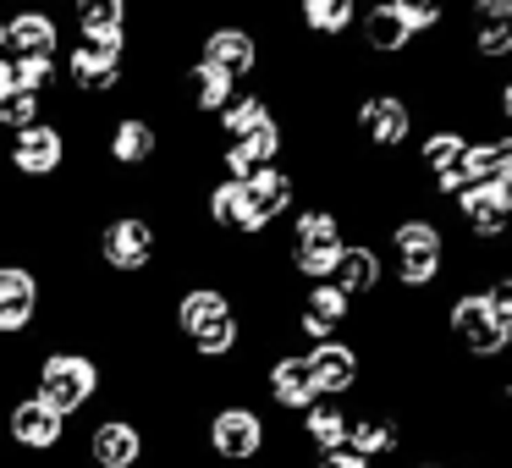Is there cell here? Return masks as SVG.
Instances as JSON below:
<instances>
[{
    "mask_svg": "<svg viewBox=\"0 0 512 468\" xmlns=\"http://www.w3.org/2000/svg\"><path fill=\"white\" fill-rule=\"evenodd\" d=\"M0 50H6V12H0Z\"/></svg>",
    "mask_w": 512,
    "mask_h": 468,
    "instance_id": "cell-31",
    "label": "cell"
},
{
    "mask_svg": "<svg viewBox=\"0 0 512 468\" xmlns=\"http://www.w3.org/2000/svg\"><path fill=\"white\" fill-rule=\"evenodd\" d=\"M204 386L210 397L199 402V452L215 468H265V457L276 452V419L243 386H221V380Z\"/></svg>",
    "mask_w": 512,
    "mask_h": 468,
    "instance_id": "cell-2",
    "label": "cell"
},
{
    "mask_svg": "<svg viewBox=\"0 0 512 468\" xmlns=\"http://www.w3.org/2000/svg\"><path fill=\"white\" fill-rule=\"evenodd\" d=\"M331 287L342 292L353 309L386 298V254H380L375 232H347L342 254H336V265H331Z\"/></svg>",
    "mask_w": 512,
    "mask_h": 468,
    "instance_id": "cell-18",
    "label": "cell"
},
{
    "mask_svg": "<svg viewBox=\"0 0 512 468\" xmlns=\"http://www.w3.org/2000/svg\"><path fill=\"white\" fill-rule=\"evenodd\" d=\"M56 72H61V105L78 100V111H94V105L127 94V78H133V50L72 39V45H61Z\"/></svg>",
    "mask_w": 512,
    "mask_h": 468,
    "instance_id": "cell-8",
    "label": "cell"
},
{
    "mask_svg": "<svg viewBox=\"0 0 512 468\" xmlns=\"http://www.w3.org/2000/svg\"><path fill=\"white\" fill-rule=\"evenodd\" d=\"M380 254H386V292H397L402 303L441 298L452 287V237L430 204H402L380 226Z\"/></svg>",
    "mask_w": 512,
    "mask_h": 468,
    "instance_id": "cell-1",
    "label": "cell"
},
{
    "mask_svg": "<svg viewBox=\"0 0 512 468\" xmlns=\"http://www.w3.org/2000/svg\"><path fill=\"white\" fill-rule=\"evenodd\" d=\"M155 254H160V226L149 215V204H111L89 232V259L105 281H116V292L155 281Z\"/></svg>",
    "mask_w": 512,
    "mask_h": 468,
    "instance_id": "cell-4",
    "label": "cell"
},
{
    "mask_svg": "<svg viewBox=\"0 0 512 468\" xmlns=\"http://www.w3.org/2000/svg\"><path fill=\"white\" fill-rule=\"evenodd\" d=\"M303 364H309V380L320 397L331 402H353L358 386H369V347L358 342L353 331L347 336H331V342H314V347H298Z\"/></svg>",
    "mask_w": 512,
    "mask_h": 468,
    "instance_id": "cell-16",
    "label": "cell"
},
{
    "mask_svg": "<svg viewBox=\"0 0 512 468\" xmlns=\"http://www.w3.org/2000/svg\"><path fill=\"white\" fill-rule=\"evenodd\" d=\"M61 45H67V23H61V12H50V6H17V12H6V50H0V56L56 61Z\"/></svg>",
    "mask_w": 512,
    "mask_h": 468,
    "instance_id": "cell-20",
    "label": "cell"
},
{
    "mask_svg": "<svg viewBox=\"0 0 512 468\" xmlns=\"http://www.w3.org/2000/svg\"><path fill=\"white\" fill-rule=\"evenodd\" d=\"M463 177L474 182V188H496V182H512V133H468Z\"/></svg>",
    "mask_w": 512,
    "mask_h": 468,
    "instance_id": "cell-25",
    "label": "cell"
},
{
    "mask_svg": "<svg viewBox=\"0 0 512 468\" xmlns=\"http://www.w3.org/2000/svg\"><path fill=\"white\" fill-rule=\"evenodd\" d=\"M23 386L34 391V397H45L67 424H78L105 402L111 380H105V358L94 353L89 342H45L34 353V364H28Z\"/></svg>",
    "mask_w": 512,
    "mask_h": 468,
    "instance_id": "cell-3",
    "label": "cell"
},
{
    "mask_svg": "<svg viewBox=\"0 0 512 468\" xmlns=\"http://www.w3.org/2000/svg\"><path fill=\"white\" fill-rule=\"evenodd\" d=\"M452 468H485V463H452Z\"/></svg>",
    "mask_w": 512,
    "mask_h": 468,
    "instance_id": "cell-32",
    "label": "cell"
},
{
    "mask_svg": "<svg viewBox=\"0 0 512 468\" xmlns=\"http://www.w3.org/2000/svg\"><path fill=\"white\" fill-rule=\"evenodd\" d=\"M0 468H17V463H0Z\"/></svg>",
    "mask_w": 512,
    "mask_h": 468,
    "instance_id": "cell-33",
    "label": "cell"
},
{
    "mask_svg": "<svg viewBox=\"0 0 512 468\" xmlns=\"http://www.w3.org/2000/svg\"><path fill=\"white\" fill-rule=\"evenodd\" d=\"M72 34L89 45L133 50V0H78L72 6Z\"/></svg>",
    "mask_w": 512,
    "mask_h": 468,
    "instance_id": "cell-22",
    "label": "cell"
},
{
    "mask_svg": "<svg viewBox=\"0 0 512 468\" xmlns=\"http://www.w3.org/2000/svg\"><path fill=\"white\" fill-rule=\"evenodd\" d=\"M347 419H353V402H331V397L309 402V408L292 419L298 424V452L320 457V452H331V446H342L347 441Z\"/></svg>",
    "mask_w": 512,
    "mask_h": 468,
    "instance_id": "cell-23",
    "label": "cell"
},
{
    "mask_svg": "<svg viewBox=\"0 0 512 468\" xmlns=\"http://www.w3.org/2000/svg\"><path fill=\"white\" fill-rule=\"evenodd\" d=\"M72 155H78V138H72V122L61 111H50L28 133L0 138V166H6L12 182H23V188H56L61 171L72 166Z\"/></svg>",
    "mask_w": 512,
    "mask_h": 468,
    "instance_id": "cell-10",
    "label": "cell"
},
{
    "mask_svg": "<svg viewBox=\"0 0 512 468\" xmlns=\"http://www.w3.org/2000/svg\"><path fill=\"white\" fill-rule=\"evenodd\" d=\"M303 468H375V463H364V457H358V452H347V446H331V452L309 457Z\"/></svg>",
    "mask_w": 512,
    "mask_h": 468,
    "instance_id": "cell-28",
    "label": "cell"
},
{
    "mask_svg": "<svg viewBox=\"0 0 512 468\" xmlns=\"http://www.w3.org/2000/svg\"><path fill=\"white\" fill-rule=\"evenodd\" d=\"M50 325L45 270L28 254H0V353H17Z\"/></svg>",
    "mask_w": 512,
    "mask_h": 468,
    "instance_id": "cell-9",
    "label": "cell"
},
{
    "mask_svg": "<svg viewBox=\"0 0 512 468\" xmlns=\"http://www.w3.org/2000/svg\"><path fill=\"white\" fill-rule=\"evenodd\" d=\"M0 446H6V457H23L28 468H50L56 457L72 452V424L45 397L17 386L0 408Z\"/></svg>",
    "mask_w": 512,
    "mask_h": 468,
    "instance_id": "cell-6",
    "label": "cell"
},
{
    "mask_svg": "<svg viewBox=\"0 0 512 468\" xmlns=\"http://www.w3.org/2000/svg\"><path fill=\"white\" fill-rule=\"evenodd\" d=\"M199 61H210L215 72H226V78L243 89V83H259L270 72V50H265V34L248 23H215L204 28L199 50H193Z\"/></svg>",
    "mask_w": 512,
    "mask_h": 468,
    "instance_id": "cell-17",
    "label": "cell"
},
{
    "mask_svg": "<svg viewBox=\"0 0 512 468\" xmlns=\"http://www.w3.org/2000/svg\"><path fill=\"white\" fill-rule=\"evenodd\" d=\"M292 23H298V34L314 39V45H342L358 28V0H298Z\"/></svg>",
    "mask_w": 512,
    "mask_h": 468,
    "instance_id": "cell-24",
    "label": "cell"
},
{
    "mask_svg": "<svg viewBox=\"0 0 512 468\" xmlns=\"http://www.w3.org/2000/svg\"><path fill=\"white\" fill-rule=\"evenodd\" d=\"M254 386H259V408L265 413H281V419H298L309 402H320V391H314V380H309V364H303V353L292 342H281V347H270L265 358L254 364Z\"/></svg>",
    "mask_w": 512,
    "mask_h": 468,
    "instance_id": "cell-15",
    "label": "cell"
},
{
    "mask_svg": "<svg viewBox=\"0 0 512 468\" xmlns=\"http://www.w3.org/2000/svg\"><path fill=\"white\" fill-rule=\"evenodd\" d=\"M347 452H358L364 463H397L408 452V419L397 408H353L347 419Z\"/></svg>",
    "mask_w": 512,
    "mask_h": 468,
    "instance_id": "cell-19",
    "label": "cell"
},
{
    "mask_svg": "<svg viewBox=\"0 0 512 468\" xmlns=\"http://www.w3.org/2000/svg\"><path fill=\"white\" fill-rule=\"evenodd\" d=\"M408 468H452V463H446V457H435V452H430V457H413Z\"/></svg>",
    "mask_w": 512,
    "mask_h": 468,
    "instance_id": "cell-30",
    "label": "cell"
},
{
    "mask_svg": "<svg viewBox=\"0 0 512 468\" xmlns=\"http://www.w3.org/2000/svg\"><path fill=\"white\" fill-rule=\"evenodd\" d=\"M512 56V0H474L468 6V61L501 67Z\"/></svg>",
    "mask_w": 512,
    "mask_h": 468,
    "instance_id": "cell-21",
    "label": "cell"
},
{
    "mask_svg": "<svg viewBox=\"0 0 512 468\" xmlns=\"http://www.w3.org/2000/svg\"><path fill=\"white\" fill-rule=\"evenodd\" d=\"M281 325L292 331V347H314V342H331V336H347L358 325V309L331 287V281H314V287H298L287 298V314Z\"/></svg>",
    "mask_w": 512,
    "mask_h": 468,
    "instance_id": "cell-13",
    "label": "cell"
},
{
    "mask_svg": "<svg viewBox=\"0 0 512 468\" xmlns=\"http://www.w3.org/2000/svg\"><path fill=\"white\" fill-rule=\"evenodd\" d=\"M50 111H56L50 100H34V94H6V100H0V138L28 133V127H34V122H45Z\"/></svg>",
    "mask_w": 512,
    "mask_h": 468,
    "instance_id": "cell-27",
    "label": "cell"
},
{
    "mask_svg": "<svg viewBox=\"0 0 512 468\" xmlns=\"http://www.w3.org/2000/svg\"><path fill=\"white\" fill-rule=\"evenodd\" d=\"M347 127H353L358 149L369 160H397L419 138V105L397 94L391 83H369L353 105H347Z\"/></svg>",
    "mask_w": 512,
    "mask_h": 468,
    "instance_id": "cell-7",
    "label": "cell"
},
{
    "mask_svg": "<svg viewBox=\"0 0 512 468\" xmlns=\"http://www.w3.org/2000/svg\"><path fill=\"white\" fill-rule=\"evenodd\" d=\"M78 452H83V468H149L155 435H149L144 413L116 408V402H100V408L83 419Z\"/></svg>",
    "mask_w": 512,
    "mask_h": 468,
    "instance_id": "cell-11",
    "label": "cell"
},
{
    "mask_svg": "<svg viewBox=\"0 0 512 468\" xmlns=\"http://www.w3.org/2000/svg\"><path fill=\"white\" fill-rule=\"evenodd\" d=\"M265 116H276V100H270V89H237L232 100H226V111L215 116V138L210 144H237V138H248Z\"/></svg>",
    "mask_w": 512,
    "mask_h": 468,
    "instance_id": "cell-26",
    "label": "cell"
},
{
    "mask_svg": "<svg viewBox=\"0 0 512 468\" xmlns=\"http://www.w3.org/2000/svg\"><path fill=\"white\" fill-rule=\"evenodd\" d=\"M171 127L160 122L144 105H122L100 122V166L105 171H127V177H144L160 155H166Z\"/></svg>",
    "mask_w": 512,
    "mask_h": 468,
    "instance_id": "cell-12",
    "label": "cell"
},
{
    "mask_svg": "<svg viewBox=\"0 0 512 468\" xmlns=\"http://www.w3.org/2000/svg\"><path fill=\"white\" fill-rule=\"evenodd\" d=\"M452 28V12L441 0H369L358 6V50L369 61H408L419 39H441Z\"/></svg>",
    "mask_w": 512,
    "mask_h": 468,
    "instance_id": "cell-5",
    "label": "cell"
},
{
    "mask_svg": "<svg viewBox=\"0 0 512 468\" xmlns=\"http://www.w3.org/2000/svg\"><path fill=\"white\" fill-rule=\"evenodd\" d=\"M446 210H452L457 232H463V243L474 254H496L512 232V182H496V188H474L468 182Z\"/></svg>",
    "mask_w": 512,
    "mask_h": 468,
    "instance_id": "cell-14",
    "label": "cell"
},
{
    "mask_svg": "<svg viewBox=\"0 0 512 468\" xmlns=\"http://www.w3.org/2000/svg\"><path fill=\"white\" fill-rule=\"evenodd\" d=\"M6 94H17V89H12V61L0 56V100H6Z\"/></svg>",
    "mask_w": 512,
    "mask_h": 468,
    "instance_id": "cell-29",
    "label": "cell"
}]
</instances>
